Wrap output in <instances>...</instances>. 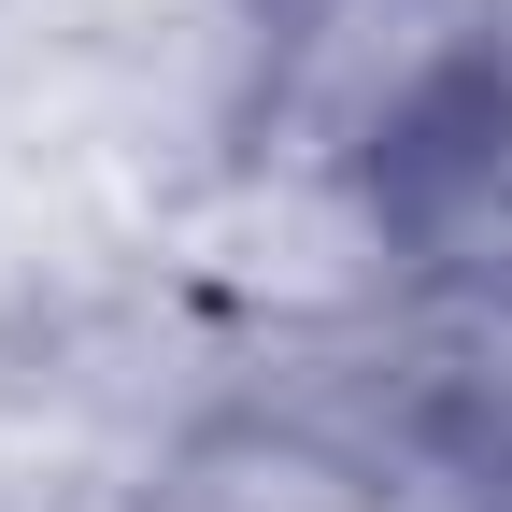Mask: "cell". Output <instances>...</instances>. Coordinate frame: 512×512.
Returning a JSON list of instances; mask_svg holds the SVG:
<instances>
[{
    "instance_id": "1",
    "label": "cell",
    "mask_w": 512,
    "mask_h": 512,
    "mask_svg": "<svg viewBox=\"0 0 512 512\" xmlns=\"http://www.w3.org/2000/svg\"><path fill=\"white\" fill-rule=\"evenodd\" d=\"M143 512H512V384L456 356L228 384L157 441Z\"/></svg>"
}]
</instances>
